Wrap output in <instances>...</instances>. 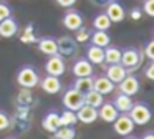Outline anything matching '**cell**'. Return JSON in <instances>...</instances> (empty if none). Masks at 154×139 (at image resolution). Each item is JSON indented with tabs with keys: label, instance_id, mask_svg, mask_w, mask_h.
Segmentation results:
<instances>
[{
	"label": "cell",
	"instance_id": "cell-1",
	"mask_svg": "<svg viewBox=\"0 0 154 139\" xmlns=\"http://www.w3.org/2000/svg\"><path fill=\"white\" fill-rule=\"evenodd\" d=\"M121 65L128 70V73L136 71L143 63V51L136 48V46H128V48L121 50Z\"/></svg>",
	"mask_w": 154,
	"mask_h": 139
},
{
	"label": "cell",
	"instance_id": "cell-2",
	"mask_svg": "<svg viewBox=\"0 0 154 139\" xmlns=\"http://www.w3.org/2000/svg\"><path fill=\"white\" fill-rule=\"evenodd\" d=\"M17 83L25 89H32V88H35V86H38L40 76H38L37 70L32 65H23L17 73Z\"/></svg>",
	"mask_w": 154,
	"mask_h": 139
},
{
	"label": "cell",
	"instance_id": "cell-3",
	"mask_svg": "<svg viewBox=\"0 0 154 139\" xmlns=\"http://www.w3.org/2000/svg\"><path fill=\"white\" fill-rule=\"evenodd\" d=\"M128 114L131 116L133 122H134V124H137V126L147 124V122L151 121V118H152V111H151V108L146 104V103H143V101L133 103V108L129 109Z\"/></svg>",
	"mask_w": 154,
	"mask_h": 139
},
{
	"label": "cell",
	"instance_id": "cell-4",
	"mask_svg": "<svg viewBox=\"0 0 154 139\" xmlns=\"http://www.w3.org/2000/svg\"><path fill=\"white\" fill-rule=\"evenodd\" d=\"M61 103H63L65 109H71V111L76 113L78 109L81 108V106L85 104V98H83V93L78 91V89H75L73 86H70V88L65 91L63 98H61Z\"/></svg>",
	"mask_w": 154,
	"mask_h": 139
},
{
	"label": "cell",
	"instance_id": "cell-5",
	"mask_svg": "<svg viewBox=\"0 0 154 139\" xmlns=\"http://www.w3.org/2000/svg\"><path fill=\"white\" fill-rule=\"evenodd\" d=\"M111 124H113L114 132L119 134V136H123V137H124V136H128V134H131V132L134 131V126H136L128 113H119L118 118L114 119Z\"/></svg>",
	"mask_w": 154,
	"mask_h": 139
},
{
	"label": "cell",
	"instance_id": "cell-6",
	"mask_svg": "<svg viewBox=\"0 0 154 139\" xmlns=\"http://www.w3.org/2000/svg\"><path fill=\"white\" fill-rule=\"evenodd\" d=\"M45 71L47 75H53V76H61L65 71H66V63H65L63 56L60 53H55V55H50L45 63Z\"/></svg>",
	"mask_w": 154,
	"mask_h": 139
},
{
	"label": "cell",
	"instance_id": "cell-7",
	"mask_svg": "<svg viewBox=\"0 0 154 139\" xmlns=\"http://www.w3.org/2000/svg\"><path fill=\"white\" fill-rule=\"evenodd\" d=\"M61 23H63V26L66 30L75 32V30H78L83 25V17H81V13L78 12V10H75L73 7H71V8H68L66 12H65L63 18H61Z\"/></svg>",
	"mask_w": 154,
	"mask_h": 139
},
{
	"label": "cell",
	"instance_id": "cell-8",
	"mask_svg": "<svg viewBox=\"0 0 154 139\" xmlns=\"http://www.w3.org/2000/svg\"><path fill=\"white\" fill-rule=\"evenodd\" d=\"M57 50L61 56H71L78 51V43L73 36L63 35L57 40Z\"/></svg>",
	"mask_w": 154,
	"mask_h": 139
},
{
	"label": "cell",
	"instance_id": "cell-9",
	"mask_svg": "<svg viewBox=\"0 0 154 139\" xmlns=\"http://www.w3.org/2000/svg\"><path fill=\"white\" fill-rule=\"evenodd\" d=\"M104 8H106L104 13L109 17L111 23H119V22H123V20L126 18V10H124V7L121 5L118 0H111Z\"/></svg>",
	"mask_w": 154,
	"mask_h": 139
},
{
	"label": "cell",
	"instance_id": "cell-10",
	"mask_svg": "<svg viewBox=\"0 0 154 139\" xmlns=\"http://www.w3.org/2000/svg\"><path fill=\"white\" fill-rule=\"evenodd\" d=\"M118 88H119V91H121V93H124V94L134 96L137 91H139L141 83H139V79H137L134 75L128 73V75L123 78V81H121V83H118Z\"/></svg>",
	"mask_w": 154,
	"mask_h": 139
},
{
	"label": "cell",
	"instance_id": "cell-11",
	"mask_svg": "<svg viewBox=\"0 0 154 139\" xmlns=\"http://www.w3.org/2000/svg\"><path fill=\"white\" fill-rule=\"evenodd\" d=\"M38 85L42 86L45 93L48 94H57V93L61 91V81L58 76H53V75H47L45 78H40V83Z\"/></svg>",
	"mask_w": 154,
	"mask_h": 139
},
{
	"label": "cell",
	"instance_id": "cell-12",
	"mask_svg": "<svg viewBox=\"0 0 154 139\" xmlns=\"http://www.w3.org/2000/svg\"><path fill=\"white\" fill-rule=\"evenodd\" d=\"M116 85L108 78L106 75H101V76H93V89H96L98 93L101 94H109V93L114 91Z\"/></svg>",
	"mask_w": 154,
	"mask_h": 139
},
{
	"label": "cell",
	"instance_id": "cell-13",
	"mask_svg": "<svg viewBox=\"0 0 154 139\" xmlns=\"http://www.w3.org/2000/svg\"><path fill=\"white\" fill-rule=\"evenodd\" d=\"M17 33H18V23L12 15L0 22V36L2 38H12Z\"/></svg>",
	"mask_w": 154,
	"mask_h": 139
},
{
	"label": "cell",
	"instance_id": "cell-14",
	"mask_svg": "<svg viewBox=\"0 0 154 139\" xmlns=\"http://www.w3.org/2000/svg\"><path fill=\"white\" fill-rule=\"evenodd\" d=\"M71 73L75 78H81V76H91L93 75V65L88 61L86 58H78L71 66Z\"/></svg>",
	"mask_w": 154,
	"mask_h": 139
},
{
	"label": "cell",
	"instance_id": "cell-15",
	"mask_svg": "<svg viewBox=\"0 0 154 139\" xmlns=\"http://www.w3.org/2000/svg\"><path fill=\"white\" fill-rule=\"evenodd\" d=\"M76 118L83 124H91V122H94L98 119V109L90 106V104H83L76 111Z\"/></svg>",
	"mask_w": 154,
	"mask_h": 139
},
{
	"label": "cell",
	"instance_id": "cell-16",
	"mask_svg": "<svg viewBox=\"0 0 154 139\" xmlns=\"http://www.w3.org/2000/svg\"><path fill=\"white\" fill-rule=\"evenodd\" d=\"M104 68H106V76L114 83V85L121 83V81H123V78L128 75V70L124 68V66L121 65V63H114V65H106Z\"/></svg>",
	"mask_w": 154,
	"mask_h": 139
},
{
	"label": "cell",
	"instance_id": "cell-17",
	"mask_svg": "<svg viewBox=\"0 0 154 139\" xmlns=\"http://www.w3.org/2000/svg\"><path fill=\"white\" fill-rule=\"evenodd\" d=\"M60 114H58L57 111H48L47 114L43 116V119H42V128L45 129V131L48 132H55L58 128H60Z\"/></svg>",
	"mask_w": 154,
	"mask_h": 139
},
{
	"label": "cell",
	"instance_id": "cell-18",
	"mask_svg": "<svg viewBox=\"0 0 154 139\" xmlns=\"http://www.w3.org/2000/svg\"><path fill=\"white\" fill-rule=\"evenodd\" d=\"M118 114H119V113L114 108L113 103H103V104L98 108V118L103 119L104 122H109V124L118 118Z\"/></svg>",
	"mask_w": 154,
	"mask_h": 139
},
{
	"label": "cell",
	"instance_id": "cell-19",
	"mask_svg": "<svg viewBox=\"0 0 154 139\" xmlns=\"http://www.w3.org/2000/svg\"><path fill=\"white\" fill-rule=\"evenodd\" d=\"M114 108L118 109V113H129V109L133 108V99L129 94H124V93L118 91V94L113 99Z\"/></svg>",
	"mask_w": 154,
	"mask_h": 139
},
{
	"label": "cell",
	"instance_id": "cell-20",
	"mask_svg": "<svg viewBox=\"0 0 154 139\" xmlns=\"http://www.w3.org/2000/svg\"><path fill=\"white\" fill-rule=\"evenodd\" d=\"M37 46H38V51H42L43 55H47V56L58 53L57 40H55L53 36H43V38H40V40H38V43H37Z\"/></svg>",
	"mask_w": 154,
	"mask_h": 139
},
{
	"label": "cell",
	"instance_id": "cell-21",
	"mask_svg": "<svg viewBox=\"0 0 154 139\" xmlns=\"http://www.w3.org/2000/svg\"><path fill=\"white\" fill-rule=\"evenodd\" d=\"M86 60L91 65H103L104 63V48L96 45H90L86 48Z\"/></svg>",
	"mask_w": 154,
	"mask_h": 139
},
{
	"label": "cell",
	"instance_id": "cell-22",
	"mask_svg": "<svg viewBox=\"0 0 154 139\" xmlns=\"http://www.w3.org/2000/svg\"><path fill=\"white\" fill-rule=\"evenodd\" d=\"M90 40H91V45L101 46V48H106V46L111 43V36L108 35L106 30H93Z\"/></svg>",
	"mask_w": 154,
	"mask_h": 139
},
{
	"label": "cell",
	"instance_id": "cell-23",
	"mask_svg": "<svg viewBox=\"0 0 154 139\" xmlns=\"http://www.w3.org/2000/svg\"><path fill=\"white\" fill-rule=\"evenodd\" d=\"M83 98H85V104H90V106H93V108H96V109L104 103L103 94L98 93L96 89H90V91L83 93Z\"/></svg>",
	"mask_w": 154,
	"mask_h": 139
},
{
	"label": "cell",
	"instance_id": "cell-24",
	"mask_svg": "<svg viewBox=\"0 0 154 139\" xmlns=\"http://www.w3.org/2000/svg\"><path fill=\"white\" fill-rule=\"evenodd\" d=\"M121 61V50L114 45H108L104 48V63L106 65H114V63Z\"/></svg>",
	"mask_w": 154,
	"mask_h": 139
},
{
	"label": "cell",
	"instance_id": "cell-25",
	"mask_svg": "<svg viewBox=\"0 0 154 139\" xmlns=\"http://www.w3.org/2000/svg\"><path fill=\"white\" fill-rule=\"evenodd\" d=\"M71 86H73L75 89H78V91H81V93L90 91V89H93V75L91 76H81V78H75V81H73Z\"/></svg>",
	"mask_w": 154,
	"mask_h": 139
},
{
	"label": "cell",
	"instance_id": "cell-26",
	"mask_svg": "<svg viewBox=\"0 0 154 139\" xmlns=\"http://www.w3.org/2000/svg\"><path fill=\"white\" fill-rule=\"evenodd\" d=\"M93 28L94 30H109L111 28V20H109V17L106 15V13H98L96 17L93 18Z\"/></svg>",
	"mask_w": 154,
	"mask_h": 139
},
{
	"label": "cell",
	"instance_id": "cell-27",
	"mask_svg": "<svg viewBox=\"0 0 154 139\" xmlns=\"http://www.w3.org/2000/svg\"><path fill=\"white\" fill-rule=\"evenodd\" d=\"M53 134H55V137H57V139H75V137H76L75 126H60Z\"/></svg>",
	"mask_w": 154,
	"mask_h": 139
},
{
	"label": "cell",
	"instance_id": "cell-28",
	"mask_svg": "<svg viewBox=\"0 0 154 139\" xmlns=\"http://www.w3.org/2000/svg\"><path fill=\"white\" fill-rule=\"evenodd\" d=\"M78 122L76 113L71 109H65L63 113H60V124L61 126H75Z\"/></svg>",
	"mask_w": 154,
	"mask_h": 139
},
{
	"label": "cell",
	"instance_id": "cell-29",
	"mask_svg": "<svg viewBox=\"0 0 154 139\" xmlns=\"http://www.w3.org/2000/svg\"><path fill=\"white\" fill-rule=\"evenodd\" d=\"M90 36H91V30L81 25L78 30H75V36H73V38L76 40V43H86L88 40H90Z\"/></svg>",
	"mask_w": 154,
	"mask_h": 139
},
{
	"label": "cell",
	"instance_id": "cell-30",
	"mask_svg": "<svg viewBox=\"0 0 154 139\" xmlns=\"http://www.w3.org/2000/svg\"><path fill=\"white\" fill-rule=\"evenodd\" d=\"M143 55H146V58H149L154 61V38H151L146 42V45H144V48H143Z\"/></svg>",
	"mask_w": 154,
	"mask_h": 139
},
{
	"label": "cell",
	"instance_id": "cell-31",
	"mask_svg": "<svg viewBox=\"0 0 154 139\" xmlns=\"http://www.w3.org/2000/svg\"><path fill=\"white\" fill-rule=\"evenodd\" d=\"M8 126H10V118H8V114L5 111L0 109V131L8 129Z\"/></svg>",
	"mask_w": 154,
	"mask_h": 139
},
{
	"label": "cell",
	"instance_id": "cell-32",
	"mask_svg": "<svg viewBox=\"0 0 154 139\" xmlns=\"http://www.w3.org/2000/svg\"><path fill=\"white\" fill-rule=\"evenodd\" d=\"M10 15H12L10 5L5 3V2H0V22H2L4 18H7V17H10Z\"/></svg>",
	"mask_w": 154,
	"mask_h": 139
},
{
	"label": "cell",
	"instance_id": "cell-33",
	"mask_svg": "<svg viewBox=\"0 0 154 139\" xmlns=\"http://www.w3.org/2000/svg\"><path fill=\"white\" fill-rule=\"evenodd\" d=\"M143 13L154 18V0H144L143 3Z\"/></svg>",
	"mask_w": 154,
	"mask_h": 139
},
{
	"label": "cell",
	"instance_id": "cell-34",
	"mask_svg": "<svg viewBox=\"0 0 154 139\" xmlns=\"http://www.w3.org/2000/svg\"><path fill=\"white\" fill-rule=\"evenodd\" d=\"M144 76L147 79H151V81H154V61L152 60H149V63L144 66Z\"/></svg>",
	"mask_w": 154,
	"mask_h": 139
},
{
	"label": "cell",
	"instance_id": "cell-35",
	"mask_svg": "<svg viewBox=\"0 0 154 139\" xmlns=\"http://www.w3.org/2000/svg\"><path fill=\"white\" fill-rule=\"evenodd\" d=\"M55 2H57L60 7H63V8H71L78 0H55Z\"/></svg>",
	"mask_w": 154,
	"mask_h": 139
},
{
	"label": "cell",
	"instance_id": "cell-36",
	"mask_svg": "<svg viewBox=\"0 0 154 139\" xmlns=\"http://www.w3.org/2000/svg\"><path fill=\"white\" fill-rule=\"evenodd\" d=\"M143 17V8H133L131 10V18L133 20H139Z\"/></svg>",
	"mask_w": 154,
	"mask_h": 139
},
{
	"label": "cell",
	"instance_id": "cell-37",
	"mask_svg": "<svg viewBox=\"0 0 154 139\" xmlns=\"http://www.w3.org/2000/svg\"><path fill=\"white\" fill-rule=\"evenodd\" d=\"M90 2L93 3V5H96V7H106L111 0H90Z\"/></svg>",
	"mask_w": 154,
	"mask_h": 139
},
{
	"label": "cell",
	"instance_id": "cell-38",
	"mask_svg": "<svg viewBox=\"0 0 154 139\" xmlns=\"http://www.w3.org/2000/svg\"><path fill=\"white\" fill-rule=\"evenodd\" d=\"M139 139H154V131H146Z\"/></svg>",
	"mask_w": 154,
	"mask_h": 139
},
{
	"label": "cell",
	"instance_id": "cell-39",
	"mask_svg": "<svg viewBox=\"0 0 154 139\" xmlns=\"http://www.w3.org/2000/svg\"><path fill=\"white\" fill-rule=\"evenodd\" d=\"M124 139H139V137H134V136H131V134H128V136H124Z\"/></svg>",
	"mask_w": 154,
	"mask_h": 139
},
{
	"label": "cell",
	"instance_id": "cell-40",
	"mask_svg": "<svg viewBox=\"0 0 154 139\" xmlns=\"http://www.w3.org/2000/svg\"><path fill=\"white\" fill-rule=\"evenodd\" d=\"M8 139H15V137H8Z\"/></svg>",
	"mask_w": 154,
	"mask_h": 139
}]
</instances>
